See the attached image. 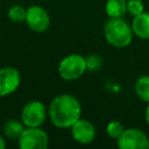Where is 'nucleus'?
<instances>
[{
	"label": "nucleus",
	"mask_w": 149,
	"mask_h": 149,
	"mask_svg": "<svg viewBox=\"0 0 149 149\" xmlns=\"http://www.w3.org/2000/svg\"><path fill=\"white\" fill-rule=\"evenodd\" d=\"M135 93L144 102H149V76L143 74L135 81Z\"/></svg>",
	"instance_id": "ddd939ff"
},
{
	"label": "nucleus",
	"mask_w": 149,
	"mask_h": 149,
	"mask_svg": "<svg viewBox=\"0 0 149 149\" xmlns=\"http://www.w3.org/2000/svg\"><path fill=\"white\" fill-rule=\"evenodd\" d=\"M133 29L121 17H109L104 27V36L108 44L114 48H126L132 43Z\"/></svg>",
	"instance_id": "f03ea898"
},
{
	"label": "nucleus",
	"mask_w": 149,
	"mask_h": 149,
	"mask_svg": "<svg viewBox=\"0 0 149 149\" xmlns=\"http://www.w3.org/2000/svg\"><path fill=\"white\" fill-rule=\"evenodd\" d=\"M8 19L12 22H23L26 21V16H27V8H24L21 5H14L8 9Z\"/></svg>",
	"instance_id": "4468645a"
},
{
	"label": "nucleus",
	"mask_w": 149,
	"mask_h": 149,
	"mask_svg": "<svg viewBox=\"0 0 149 149\" xmlns=\"http://www.w3.org/2000/svg\"><path fill=\"white\" fill-rule=\"evenodd\" d=\"M17 142L21 149H45L49 146V137L40 127H27Z\"/></svg>",
	"instance_id": "20e7f679"
},
{
	"label": "nucleus",
	"mask_w": 149,
	"mask_h": 149,
	"mask_svg": "<svg viewBox=\"0 0 149 149\" xmlns=\"http://www.w3.org/2000/svg\"><path fill=\"white\" fill-rule=\"evenodd\" d=\"M120 149H148L149 139L140 128H125L123 133L116 140Z\"/></svg>",
	"instance_id": "423d86ee"
},
{
	"label": "nucleus",
	"mask_w": 149,
	"mask_h": 149,
	"mask_svg": "<svg viewBox=\"0 0 149 149\" xmlns=\"http://www.w3.org/2000/svg\"><path fill=\"white\" fill-rule=\"evenodd\" d=\"M47 109L38 100L27 102L21 109V121L26 127H40L44 123L47 118Z\"/></svg>",
	"instance_id": "39448f33"
},
{
	"label": "nucleus",
	"mask_w": 149,
	"mask_h": 149,
	"mask_svg": "<svg viewBox=\"0 0 149 149\" xmlns=\"http://www.w3.org/2000/svg\"><path fill=\"white\" fill-rule=\"evenodd\" d=\"M24 22L30 30L35 33H43L50 26V16L43 7L35 5L27 8V16Z\"/></svg>",
	"instance_id": "0eeeda50"
},
{
	"label": "nucleus",
	"mask_w": 149,
	"mask_h": 149,
	"mask_svg": "<svg viewBox=\"0 0 149 149\" xmlns=\"http://www.w3.org/2000/svg\"><path fill=\"white\" fill-rule=\"evenodd\" d=\"M24 127L21 120H8L3 125V134L9 140H19Z\"/></svg>",
	"instance_id": "f8f14e48"
},
{
	"label": "nucleus",
	"mask_w": 149,
	"mask_h": 149,
	"mask_svg": "<svg viewBox=\"0 0 149 149\" xmlns=\"http://www.w3.org/2000/svg\"><path fill=\"white\" fill-rule=\"evenodd\" d=\"M105 12L109 17H122L127 12V0H107Z\"/></svg>",
	"instance_id": "9b49d317"
},
{
	"label": "nucleus",
	"mask_w": 149,
	"mask_h": 149,
	"mask_svg": "<svg viewBox=\"0 0 149 149\" xmlns=\"http://www.w3.org/2000/svg\"><path fill=\"white\" fill-rule=\"evenodd\" d=\"M133 33L141 40H149V13L143 12L132 21Z\"/></svg>",
	"instance_id": "9d476101"
},
{
	"label": "nucleus",
	"mask_w": 149,
	"mask_h": 149,
	"mask_svg": "<svg viewBox=\"0 0 149 149\" xmlns=\"http://www.w3.org/2000/svg\"><path fill=\"white\" fill-rule=\"evenodd\" d=\"M71 135L74 141L81 144L91 143L95 137V128L88 120L79 119L71 126Z\"/></svg>",
	"instance_id": "1a4fd4ad"
},
{
	"label": "nucleus",
	"mask_w": 149,
	"mask_h": 149,
	"mask_svg": "<svg viewBox=\"0 0 149 149\" xmlns=\"http://www.w3.org/2000/svg\"><path fill=\"white\" fill-rule=\"evenodd\" d=\"M127 12L136 16L144 12V3L141 0H127Z\"/></svg>",
	"instance_id": "dca6fc26"
},
{
	"label": "nucleus",
	"mask_w": 149,
	"mask_h": 149,
	"mask_svg": "<svg viewBox=\"0 0 149 149\" xmlns=\"http://www.w3.org/2000/svg\"><path fill=\"white\" fill-rule=\"evenodd\" d=\"M48 115L55 127L71 128V126L80 119L81 106L76 97L63 93L51 100Z\"/></svg>",
	"instance_id": "f257e3e1"
},
{
	"label": "nucleus",
	"mask_w": 149,
	"mask_h": 149,
	"mask_svg": "<svg viewBox=\"0 0 149 149\" xmlns=\"http://www.w3.org/2000/svg\"><path fill=\"white\" fill-rule=\"evenodd\" d=\"M87 70L86 58L79 54H70L65 56L58 64V74L64 80H76L80 78Z\"/></svg>",
	"instance_id": "7ed1b4c3"
},
{
	"label": "nucleus",
	"mask_w": 149,
	"mask_h": 149,
	"mask_svg": "<svg viewBox=\"0 0 149 149\" xmlns=\"http://www.w3.org/2000/svg\"><path fill=\"white\" fill-rule=\"evenodd\" d=\"M20 84L21 74L16 69L12 66L0 69V97H7L14 93Z\"/></svg>",
	"instance_id": "6e6552de"
},
{
	"label": "nucleus",
	"mask_w": 149,
	"mask_h": 149,
	"mask_svg": "<svg viewBox=\"0 0 149 149\" xmlns=\"http://www.w3.org/2000/svg\"><path fill=\"white\" fill-rule=\"evenodd\" d=\"M144 116H146V121H147V123H148V126H149V102H148V106H147V108H146Z\"/></svg>",
	"instance_id": "a211bd4d"
},
{
	"label": "nucleus",
	"mask_w": 149,
	"mask_h": 149,
	"mask_svg": "<svg viewBox=\"0 0 149 149\" xmlns=\"http://www.w3.org/2000/svg\"><path fill=\"white\" fill-rule=\"evenodd\" d=\"M6 148V142H5V139L0 135V149H3Z\"/></svg>",
	"instance_id": "6ab92c4d"
},
{
	"label": "nucleus",
	"mask_w": 149,
	"mask_h": 149,
	"mask_svg": "<svg viewBox=\"0 0 149 149\" xmlns=\"http://www.w3.org/2000/svg\"><path fill=\"white\" fill-rule=\"evenodd\" d=\"M123 130H125L123 125L118 120H113V121L108 122V125L106 126L107 135L112 139H115V140H118L120 137V135L123 133Z\"/></svg>",
	"instance_id": "2eb2a0df"
},
{
	"label": "nucleus",
	"mask_w": 149,
	"mask_h": 149,
	"mask_svg": "<svg viewBox=\"0 0 149 149\" xmlns=\"http://www.w3.org/2000/svg\"><path fill=\"white\" fill-rule=\"evenodd\" d=\"M86 64L88 70H97L101 65V58L97 55H91L88 56V58H86Z\"/></svg>",
	"instance_id": "f3484780"
}]
</instances>
